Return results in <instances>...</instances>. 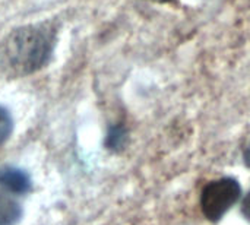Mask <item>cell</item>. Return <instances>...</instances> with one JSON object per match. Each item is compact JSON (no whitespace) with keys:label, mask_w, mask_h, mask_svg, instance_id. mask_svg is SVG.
Instances as JSON below:
<instances>
[{"label":"cell","mask_w":250,"mask_h":225,"mask_svg":"<svg viewBox=\"0 0 250 225\" xmlns=\"http://www.w3.org/2000/svg\"><path fill=\"white\" fill-rule=\"evenodd\" d=\"M56 45V28L50 22L29 23L12 29L0 42V69L13 78L42 69Z\"/></svg>","instance_id":"1"},{"label":"cell","mask_w":250,"mask_h":225,"mask_svg":"<svg viewBox=\"0 0 250 225\" xmlns=\"http://www.w3.org/2000/svg\"><path fill=\"white\" fill-rule=\"evenodd\" d=\"M242 198V187L233 177L209 182L201 195V209L211 223H218Z\"/></svg>","instance_id":"2"},{"label":"cell","mask_w":250,"mask_h":225,"mask_svg":"<svg viewBox=\"0 0 250 225\" xmlns=\"http://www.w3.org/2000/svg\"><path fill=\"white\" fill-rule=\"evenodd\" d=\"M0 187L7 195H23L31 190L29 176L21 168L1 167L0 168Z\"/></svg>","instance_id":"3"},{"label":"cell","mask_w":250,"mask_h":225,"mask_svg":"<svg viewBox=\"0 0 250 225\" xmlns=\"http://www.w3.org/2000/svg\"><path fill=\"white\" fill-rule=\"evenodd\" d=\"M126 143H127V130L125 124L122 123L113 124L108 129V133L105 138V146L113 152H120L125 149Z\"/></svg>","instance_id":"5"},{"label":"cell","mask_w":250,"mask_h":225,"mask_svg":"<svg viewBox=\"0 0 250 225\" xmlns=\"http://www.w3.org/2000/svg\"><path fill=\"white\" fill-rule=\"evenodd\" d=\"M12 127H13V120L10 113L3 105H0V146L9 139L12 133Z\"/></svg>","instance_id":"6"},{"label":"cell","mask_w":250,"mask_h":225,"mask_svg":"<svg viewBox=\"0 0 250 225\" xmlns=\"http://www.w3.org/2000/svg\"><path fill=\"white\" fill-rule=\"evenodd\" d=\"M21 217V205L9 195L0 193V225H16Z\"/></svg>","instance_id":"4"},{"label":"cell","mask_w":250,"mask_h":225,"mask_svg":"<svg viewBox=\"0 0 250 225\" xmlns=\"http://www.w3.org/2000/svg\"><path fill=\"white\" fill-rule=\"evenodd\" d=\"M151 1H155V3H171L173 0H151Z\"/></svg>","instance_id":"9"},{"label":"cell","mask_w":250,"mask_h":225,"mask_svg":"<svg viewBox=\"0 0 250 225\" xmlns=\"http://www.w3.org/2000/svg\"><path fill=\"white\" fill-rule=\"evenodd\" d=\"M242 215L245 217V220L250 223V192L243 198L242 202Z\"/></svg>","instance_id":"7"},{"label":"cell","mask_w":250,"mask_h":225,"mask_svg":"<svg viewBox=\"0 0 250 225\" xmlns=\"http://www.w3.org/2000/svg\"><path fill=\"white\" fill-rule=\"evenodd\" d=\"M243 160H245L246 167L250 168V143L246 146V149H245V152H243Z\"/></svg>","instance_id":"8"}]
</instances>
